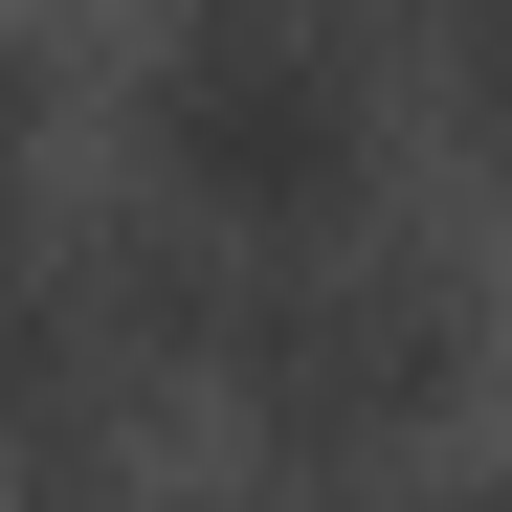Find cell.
<instances>
[{"label":"cell","instance_id":"6da1fadb","mask_svg":"<svg viewBox=\"0 0 512 512\" xmlns=\"http://www.w3.org/2000/svg\"><path fill=\"white\" fill-rule=\"evenodd\" d=\"M156 357H201L268 446H401L423 401H446V268H401L379 223H312V245H201V268H134Z\"/></svg>","mask_w":512,"mask_h":512},{"label":"cell","instance_id":"52a82bcc","mask_svg":"<svg viewBox=\"0 0 512 512\" xmlns=\"http://www.w3.org/2000/svg\"><path fill=\"white\" fill-rule=\"evenodd\" d=\"M423 23H446V0H423Z\"/></svg>","mask_w":512,"mask_h":512},{"label":"cell","instance_id":"7a4b0ae2","mask_svg":"<svg viewBox=\"0 0 512 512\" xmlns=\"http://www.w3.org/2000/svg\"><path fill=\"white\" fill-rule=\"evenodd\" d=\"M134 134L201 245H312L379 223V67L334 45V0H179L134 67Z\"/></svg>","mask_w":512,"mask_h":512},{"label":"cell","instance_id":"3957f363","mask_svg":"<svg viewBox=\"0 0 512 512\" xmlns=\"http://www.w3.org/2000/svg\"><path fill=\"white\" fill-rule=\"evenodd\" d=\"M423 45H446V112L512 156V0H446V23H423Z\"/></svg>","mask_w":512,"mask_h":512},{"label":"cell","instance_id":"5b68a950","mask_svg":"<svg viewBox=\"0 0 512 512\" xmlns=\"http://www.w3.org/2000/svg\"><path fill=\"white\" fill-rule=\"evenodd\" d=\"M179 512H312V490H245V468H223V490H179Z\"/></svg>","mask_w":512,"mask_h":512},{"label":"cell","instance_id":"8992f818","mask_svg":"<svg viewBox=\"0 0 512 512\" xmlns=\"http://www.w3.org/2000/svg\"><path fill=\"white\" fill-rule=\"evenodd\" d=\"M468 512H512V490H468Z\"/></svg>","mask_w":512,"mask_h":512},{"label":"cell","instance_id":"277c9868","mask_svg":"<svg viewBox=\"0 0 512 512\" xmlns=\"http://www.w3.org/2000/svg\"><path fill=\"white\" fill-rule=\"evenodd\" d=\"M0 223H23V45H0Z\"/></svg>","mask_w":512,"mask_h":512}]
</instances>
